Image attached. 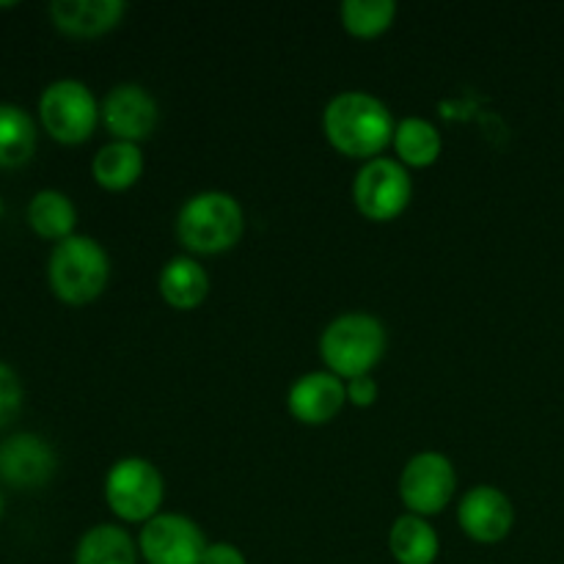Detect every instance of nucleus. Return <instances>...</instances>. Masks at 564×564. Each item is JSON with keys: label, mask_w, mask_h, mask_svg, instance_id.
Segmentation results:
<instances>
[{"label": "nucleus", "mask_w": 564, "mask_h": 564, "mask_svg": "<svg viewBox=\"0 0 564 564\" xmlns=\"http://www.w3.org/2000/svg\"><path fill=\"white\" fill-rule=\"evenodd\" d=\"M386 328L372 314H341L319 336V358L328 372L347 380L364 378L386 352Z\"/></svg>", "instance_id": "20e7f679"}, {"label": "nucleus", "mask_w": 564, "mask_h": 564, "mask_svg": "<svg viewBox=\"0 0 564 564\" xmlns=\"http://www.w3.org/2000/svg\"><path fill=\"white\" fill-rule=\"evenodd\" d=\"M75 224L77 209L66 193L47 187V191H39L28 204V226L42 240H66V237L75 235Z\"/></svg>", "instance_id": "6ab92c4d"}, {"label": "nucleus", "mask_w": 564, "mask_h": 564, "mask_svg": "<svg viewBox=\"0 0 564 564\" xmlns=\"http://www.w3.org/2000/svg\"><path fill=\"white\" fill-rule=\"evenodd\" d=\"M202 527L185 516L163 512L143 523L138 551L147 564H202L207 551Z\"/></svg>", "instance_id": "1a4fd4ad"}, {"label": "nucleus", "mask_w": 564, "mask_h": 564, "mask_svg": "<svg viewBox=\"0 0 564 564\" xmlns=\"http://www.w3.org/2000/svg\"><path fill=\"white\" fill-rule=\"evenodd\" d=\"M457 490L455 466L441 452H422L405 463L400 477V499L411 516H438L449 507Z\"/></svg>", "instance_id": "6e6552de"}, {"label": "nucleus", "mask_w": 564, "mask_h": 564, "mask_svg": "<svg viewBox=\"0 0 564 564\" xmlns=\"http://www.w3.org/2000/svg\"><path fill=\"white\" fill-rule=\"evenodd\" d=\"M58 457L36 433H17L0 444V482L17 490H36L53 479Z\"/></svg>", "instance_id": "f8f14e48"}, {"label": "nucleus", "mask_w": 564, "mask_h": 564, "mask_svg": "<svg viewBox=\"0 0 564 564\" xmlns=\"http://www.w3.org/2000/svg\"><path fill=\"white\" fill-rule=\"evenodd\" d=\"M0 218H3V198H0Z\"/></svg>", "instance_id": "bb28decb"}, {"label": "nucleus", "mask_w": 564, "mask_h": 564, "mask_svg": "<svg viewBox=\"0 0 564 564\" xmlns=\"http://www.w3.org/2000/svg\"><path fill=\"white\" fill-rule=\"evenodd\" d=\"M394 119L378 97L364 91L336 94L323 113V132L345 158L375 160L394 143Z\"/></svg>", "instance_id": "f257e3e1"}, {"label": "nucleus", "mask_w": 564, "mask_h": 564, "mask_svg": "<svg viewBox=\"0 0 564 564\" xmlns=\"http://www.w3.org/2000/svg\"><path fill=\"white\" fill-rule=\"evenodd\" d=\"M389 551L397 564H435L441 554V540L424 518L408 512L391 523Z\"/></svg>", "instance_id": "f3484780"}, {"label": "nucleus", "mask_w": 564, "mask_h": 564, "mask_svg": "<svg viewBox=\"0 0 564 564\" xmlns=\"http://www.w3.org/2000/svg\"><path fill=\"white\" fill-rule=\"evenodd\" d=\"M347 402L356 408H372L378 402V383H375L372 375L347 380Z\"/></svg>", "instance_id": "b1692460"}, {"label": "nucleus", "mask_w": 564, "mask_h": 564, "mask_svg": "<svg viewBox=\"0 0 564 564\" xmlns=\"http://www.w3.org/2000/svg\"><path fill=\"white\" fill-rule=\"evenodd\" d=\"M246 213L231 193L204 191L187 198L176 215V237L198 257H215L240 242Z\"/></svg>", "instance_id": "f03ea898"}, {"label": "nucleus", "mask_w": 564, "mask_h": 564, "mask_svg": "<svg viewBox=\"0 0 564 564\" xmlns=\"http://www.w3.org/2000/svg\"><path fill=\"white\" fill-rule=\"evenodd\" d=\"M36 152V121L25 108L0 102V169H20Z\"/></svg>", "instance_id": "aec40b11"}, {"label": "nucleus", "mask_w": 564, "mask_h": 564, "mask_svg": "<svg viewBox=\"0 0 564 564\" xmlns=\"http://www.w3.org/2000/svg\"><path fill=\"white\" fill-rule=\"evenodd\" d=\"M91 174L99 187L110 193L130 191L143 174V152L138 143L110 141L94 154Z\"/></svg>", "instance_id": "dca6fc26"}, {"label": "nucleus", "mask_w": 564, "mask_h": 564, "mask_svg": "<svg viewBox=\"0 0 564 564\" xmlns=\"http://www.w3.org/2000/svg\"><path fill=\"white\" fill-rule=\"evenodd\" d=\"M22 408V383L14 369L0 361V427L14 422Z\"/></svg>", "instance_id": "5701e85b"}, {"label": "nucleus", "mask_w": 564, "mask_h": 564, "mask_svg": "<svg viewBox=\"0 0 564 564\" xmlns=\"http://www.w3.org/2000/svg\"><path fill=\"white\" fill-rule=\"evenodd\" d=\"M39 119L53 141L77 147L94 135L99 121V105L91 88L75 77L53 80L39 97Z\"/></svg>", "instance_id": "39448f33"}, {"label": "nucleus", "mask_w": 564, "mask_h": 564, "mask_svg": "<svg viewBox=\"0 0 564 564\" xmlns=\"http://www.w3.org/2000/svg\"><path fill=\"white\" fill-rule=\"evenodd\" d=\"M413 196V180L400 160L375 158L361 165L352 182V198L364 218L389 224L400 218Z\"/></svg>", "instance_id": "0eeeda50"}, {"label": "nucleus", "mask_w": 564, "mask_h": 564, "mask_svg": "<svg viewBox=\"0 0 564 564\" xmlns=\"http://www.w3.org/2000/svg\"><path fill=\"white\" fill-rule=\"evenodd\" d=\"M202 564H248L246 554L231 543H209Z\"/></svg>", "instance_id": "393cba45"}, {"label": "nucleus", "mask_w": 564, "mask_h": 564, "mask_svg": "<svg viewBox=\"0 0 564 564\" xmlns=\"http://www.w3.org/2000/svg\"><path fill=\"white\" fill-rule=\"evenodd\" d=\"M110 279V259L94 237L72 235L55 242L47 262L50 290L66 306L97 301Z\"/></svg>", "instance_id": "7ed1b4c3"}, {"label": "nucleus", "mask_w": 564, "mask_h": 564, "mask_svg": "<svg viewBox=\"0 0 564 564\" xmlns=\"http://www.w3.org/2000/svg\"><path fill=\"white\" fill-rule=\"evenodd\" d=\"M341 25L356 39H378L394 25V0H345L339 9Z\"/></svg>", "instance_id": "4be33fe9"}, {"label": "nucleus", "mask_w": 564, "mask_h": 564, "mask_svg": "<svg viewBox=\"0 0 564 564\" xmlns=\"http://www.w3.org/2000/svg\"><path fill=\"white\" fill-rule=\"evenodd\" d=\"M347 402V383L334 372H308L292 383L286 405L301 424H328Z\"/></svg>", "instance_id": "ddd939ff"}, {"label": "nucleus", "mask_w": 564, "mask_h": 564, "mask_svg": "<svg viewBox=\"0 0 564 564\" xmlns=\"http://www.w3.org/2000/svg\"><path fill=\"white\" fill-rule=\"evenodd\" d=\"M0 518H3V494H0Z\"/></svg>", "instance_id": "a878e982"}, {"label": "nucleus", "mask_w": 564, "mask_h": 564, "mask_svg": "<svg viewBox=\"0 0 564 564\" xmlns=\"http://www.w3.org/2000/svg\"><path fill=\"white\" fill-rule=\"evenodd\" d=\"M124 11L127 6L121 0H55L50 3L53 25L75 39H94L113 31Z\"/></svg>", "instance_id": "4468645a"}, {"label": "nucleus", "mask_w": 564, "mask_h": 564, "mask_svg": "<svg viewBox=\"0 0 564 564\" xmlns=\"http://www.w3.org/2000/svg\"><path fill=\"white\" fill-rule=\"evenodd\" d=\"M138 545L130 532L113 523L88 529L75 549V564H138Z\"/></svg>", "instance_id": "a211bd4d"}, {"label": "nucleus", "mask_w": 564, "mask_h": 564, "mask_svg": "<svg viewBox=\"0 0 564 564\" xmlns=\"http://www.w3.org/2000/svg\"><path fill=\"white\" fill-rule=\"evenodd\" d=\"M209 292V275L193 257H176L160 270V295L176 312H193Z\"/></svg>", "instance_id": "2eb2a0df"}, {"label": "nucleus", "mask_w": 564, "mask_h": 564, "mask_svg": "<svg viewBox=\"0 0 564 564\" xmlns=\"http://www.w3.org/2000/svg\"><path fill=\"white\" fill-rule=\"evenodd\" d=\"M163 496L165 488L158 466L143 457H121L105 477V501L113 516L127 523H149L160 516Z\"/></svg>", "instance_id": "423d86ee"}, {"label": "nucleus", "mask_w": 564, "mask_h": 564, "mask_svg": "<svg viewBox=\"0 0 564 564\" xmlns=\"http://www.w3.org/2000/svg\"><path fill=\"white\" fill-rule=\"evenodd\" d=\"M441 132L433 121L419 119V116H408L397 124L394 130V152L402 165H413V169H427L441 158Z\"/></svg>", "instance_id": "412c9836"}, {"label": "nucleus", "mask_w": 564, "mask_h": 564, "mask_svg": "<svg viewBox=\"0 0 564 564\" xmlns=\"http://www.w3.org/2000/svg\"><path fill=\"white\" fill-rule=\"evenodd\" d=\"M99 119L116 141L138 143L152 135L160 110L147 88L138 83H119L99 105Z\"/></svg>", "instance_id": "9d476101"}, {"label": "nucleus", "mask_w": 564, "mask_h": 564, "mask_svg": "<svg viewBox=\"0 0 564 564\" xmlns=\"http://www.w3.org/2000/svg\"><path fill=\"white\" fill-rule=\"evenodd\" d=\"M457 523L479 545H496L510 538L516 527V510L505 490L494 485H477L468 490L457 507Z\"/></svg>", "instance_id": "9b49d317"}]
</instances>
